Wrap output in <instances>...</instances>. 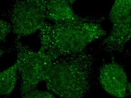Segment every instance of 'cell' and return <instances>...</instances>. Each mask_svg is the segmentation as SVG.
I'll return each instance as SVG.
<instances>
[{
  "instance_id": "obj_10",
  "label": "cell",
  "mask_w": 131,
  "mask_h": 98,
  "mask_svg": "<svg viewBox=\"0 0 131 98\" xmlns=\"http://www.w3.org/2000/svg\"><path fill=\"white\" fill-rule=\"evenodd\" d=\"M0 40L1 42H5L7 35L11 32V30H12V26L11 24L1 19L0 21Z\"/></svg>"
},
{
  "instance_id": "obj_4",
  "label": "cell",
  "mask_w": 131,
  "mask_h": 98,
  "mask_svg": "<svg viewBox=\"0 0 131 98\" xmlns=\"http://www.w3.org/2000/svg\"><path fill=\"white\" fill-rule=\"evenodd\" d=\"M47 1H17L11 13V24L18 37L26 36L39 31L46 19Z\"/></svg>"
},
{
  "instance_id": "obj_8",
  "label": "cell",
  "mask_w": 131,
  "mask_h": 98,
  "mask_svg": "<svg viewBox=\"0 0 131 98\" xmlns=\"http://www.w3.org/2000/svg\"><path fill=\"white\" fill-rule=\"evenodd\" d=\"M18 70L16 63L1 72L0 74V94L8 96L13 91L18 79Z\"/></svg>"
},
{
  "instance_id": "obj_9",
  "label": "cell",
  "mask_w": 131,
  "mask_h": 98,
  "mask_svg": "<svg viewBox=\"0 0 131 98\" xmlns=\"http://www.w3.org/2000/svg\"><path fill=\"white\" fill-rule=\"evenodd\" d=\"M21 98H56L53 94L49 91L34 90L23 95Z\"/></svg>"
},
{
  "instance_id": "obj_6",
  "label": "cell",
  "mask_w": 131,
  "mask_h": 98,
  "mask_svg": "<svg viewBox=\"0 0 131 98\" xmlns=\"http://www.w3.org/2000/svg\"><path fill=\"white\" fill-rule=\"evenodd\" d=\"M99 81L108 94L116 98H124L127 95L129 82L123 68L113 61L105 63L100 69Z\"/></svg>"
},
{
  "instance_id": "obj_7",
  "label": "cell",
  "mask_w": 131,
  "mask_h": 98,
  "mask_svg": "<svg viewBox=\"0 0 131 98\" xmlns=\"http://www.w3.org/2000/svg\"><path fill=\"white\" fill-rule=\"evenodd\" d=\"M72 1H47L46 19L53 23L76 22L83 19L75 14L71 4Z\"/></svg>"
},
{
  "instance_id": "obj_3",
  "label": "cell",
  "mask_w": 131,
  "mask_h": 98,
  "mask_svg": "<svg viewBox=\"0 0 131 98\" xmlns=\"http://www.w3.org/2000/svg\"><path fill=\"white\" fill-rule=\"evenodd\" d=\"M15 43L17 52L16 62L21 78L20 92L23 96L36 90L40 83L46 81L55 60L41 49L35 51L18 40Z\"/></svg>"
},
{
  "instance_id": "obj_5",
  "label": "cell",
  "mask_w": 131,
  "mask_h": 98,
  "mask_svg": "<svg viewBox=\"0 0 131 98\" xmlns=\"http://www.w3.org/2000/svg\"><path fill=\"white\" fill-rule=\"evenodd\" d=\"M112 29L101 43L108 52H121L131 40V0H117L109 13Z\"/></svg>"
},
{
  "instance_id": "obj_1",
  "label": "cell",
  "mask_w": 131,
  "mask_h": 98,
  "mask_svg": "<svg viewBox=\"0 0 131 98\" xmlns=\"http://www.w3.org/2000/svg\"><path fill=\"white\" fill-rule=\"evenodd\" d=\"M106 35V31L98 21L88 17L76 22H46L39 31L40 49L56 60L82 53L92 42Z\"/></svg>"
},
{
  "instance_id": "obj_2",
  "label": "cell",
  "mask_w": 131,
  "mask_h": 98,
  "mask_svg": "<svg viewBox=\"0 0 131 98\" xmlns=\"http://www.w3.org/2000/svg\"><path fill=\"white\" fill-rule=\"evenodd\" d=\"M94 59L84 51L54 60L45 82L49 91L59 98H84L91 87Z\"/></svg>"
}]
</instances>
